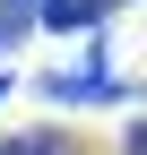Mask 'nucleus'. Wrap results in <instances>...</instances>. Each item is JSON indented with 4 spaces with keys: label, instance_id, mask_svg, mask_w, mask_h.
<instances>
[{
    "label": "nucleus",
    "instance_id": "4",
    "mask_svg": "<svg viewBox=\"0 0 147 155\" xmlns=\"http://www.w3.org/2000/svg\"><path fill=\"white\" fill-rule=\"evenodd\" d=\"M121 155H147V112L130 121V138H121Z\"/></svg>",
    "mask_w": 147,
    "mask_h": 155
},
{
    "label": "nucleus",
    "instance_id": "3",
    "mask_svg": "<svg viewBox=\"0 0 147 155\" xmlns=\"http://www.w3.org/2000/svg\"><path fill=\"white\" fill-rule=\"evenodd\" d=\"M26 155H78V138H61V129H26Z\"/></svg>",
    "mask_w": 147,
    "mask_h": 155
},
{
    "label": "nucleus",
    "instance_id": "6",
    "mask_svg": "<svg viewBox=\"0 0 147 155\" xmlns=\"http://www.w3.org/2000/svg\"><path fill=\"white\" fill-rule=\"evenodd\" d=\"M9 86H17V78H9V69H0V104H9Z\"/></svg>",
    "mask_w": 147,
    "mask_h": 155
},
{
    "label": "nucleus",
    "instance_id": "1",
    "mask_svg": "<svg viewBox=\"0 0 147 155\" xmlns=\"http://www.w3.org/2000/svg\"><path fill=\"white\" fill-rule=\"evenodd\" d=\"M35 86H43V104H52V112H78V104H130V78H113V69H104V52H87L78 69L35 78Z\"/></svg>",
    "mask_w": 147,
    "mask_h": 155
},
{
    "label": "nucleus",
    "instance_id": "5",
    "mask_svg": "<svg viewBox=\"0 0 147 155\" xmlns=\"http://www.w3.org/2000/svg\"><path fill=\"white\" fill-rule=\"evenodd\" d=\"M0 155H26V138H0Z\"/></svg>",
    "mask_w": 147,
    "mask_h": 155
},
{
    "label": "nucleus",
    "instance_id": "7",
    "mask_svg": "<svg viewBox=\"0 0 147 155\" xmlns=\"http://www.w3.org/2000/svg\"><path fill=\"white\" fill-rule=\"evenodd\" d=\"M95 9H121V0H95Z\"/></svg>",
    "mask_w": 147,
    "mask_h": 155
},
{
    "label": "nucleus",
    "instance_id": "2",
    "mask_svg": "<svg viewBox=\"0 0 147 155\" xmlns=\"http://www.w3.org/2000/svg\"><path fill=\"white\" fill-rule=\"evenodd\" d=\"M26 35H35V9H26V0H0V61H9Z\"/></svg>",
    "mask_w": 147,
    "mask_h": 155
}]
</instances>
